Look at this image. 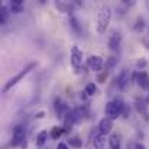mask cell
<instances>
[{"label": "cell", "instance_id": "15", "mask_svg": "<svg viewBox=\"0 0 149 149\" xmlns=\"http://www.w3.org/2000/svg\"><path fill=\"white\" fill-rule=\"evenodd\" d=\"M93 145H94V148L96 149H103L104 148V145H106V135L99 133L97 136H94V139H93Z\"/></svg>", "mask_w": 149, "mask_h": 149}, {"label": "cell", "instance_id": "6", "mask_svg": "<svg viewBox=\"0 0 149 149\" xmlns=\"http://www.w3.org/2000/svg\"><path fill=\"white\" fill-rule=\"evenodd\" d=\"M106 116L111 120H114L120 116V111H119V107H117L116 101H109L106 104Z\"/></svg>", "mask_w": 149, "mask_h": 149}, {"label": "cell", "instance_id": "16", "mask_svg": "<svg viewBox=\"0 0 149 149\" xmlns=\"http://www.w3.org/2000/svg\"><path fill=\"white\" fill-rule=\"evenodd\" d=\"M64 133H65V129H64V127L54 126V127L51 129V135H49V136L52 138V139H55V141H56V139H59V138H61Z\"/></svg>", "mask_w": 149, "mask_h": 149}, {"label": "cell", "instance_id": "5", "mask_svg": "<svg viewBox=\"0 0 149 149\" xmlns=\"http://www.w3.org/2000/svg\"><path fill=\"white\" fill-rule=\"evenodd\" d=\"M87 65H88L93 71L99 72V71L103 70V67H104V61H103V58L99 56V55H91V56L87 59Z\"/></svg>", "mask_w": 149, "mask_h": 149}, {"label": "cell", "instance_id": "22", "mask_svg": "<svg viewBox=\"0 0 149 149\" xmlns=\"http://www.w3.org/2000/svg\"><path fill=\"white\" fill-rule=\"evenodd\" d=\"M84 91H86L87 96H93V94L97 91V87H96L94 83H88V84L86 86V90H84Z\"/></svg>", "mask_w": 149, "mask_h": 149}, {"label": "cell", "instance_id": "25", "mask_svg": "<svg viewBox=\"0 0 149 149\" xmlns=\"http://www.w3.org/2000/svg\"><path fill=\"white\" fill-rule=\"evenodd\" d=\"M56 149H70V146H68L67 143H62V142H61V143L56 145Z\"/></svg>", "mask_w": 149, "mask_h": 149}, {"label": "cell", "instance_id": "13", "mask_svg": "<svg viewBox=\"0 0 149 149\" xmlns=\"http://www.w3.org/2000/svg\"><path fill=\"white\" fill-rule=\"evenodd\" d=\"M47 141H48V132H47V130H42V132H39V133L36 135L35 145H36L38 148H42V146L47 143Z\"/></svg>", "mask_w": 149, "mask_h": 149}, {"label": "cell", "instance_id": "26", "mask_svg": "<svg viewBox=\"0 0 149 149\" xmlns=\"http://www.w3.org/2000/svg\"><path fill=\"white\" fill-rule=\"evenodd\" d=\"M44 114H45L44 111H39V113L36 114V117H38V119H42V116H44Z\"/></svg>", "mask_w": 149, "mask_h": 149}, {"label": "cell", "instance_id": "14", "mask_svg": "<svg viewBox=\"0 0 149 149\" xmlns=\"http://www.w3.org/2000/svg\"><path fill=\"white\" fill-rule=\"evenodd\" d=\"M25 9L22 0H12L10 1V12L12 13H22Z\"/></svg>", "mask_w": 149, "mask_h": 149}, {"label": "cell", "instance_id": "24", "mask_svg": "<svg viewBox=\"0 0 149 149\" xmlns=\"http://www.w3.org/2000/svg\"><path fill=\"white\" fill-rule=\"evenodd\" d=\"M130 149H146L142 143H132L130 145Z\"/></svg>", "mask_w": 149, "mask_h": 149}, {"label": "cell", "instance_id": "3", "mask_svg": "<svg viewBox=\"0 0 149 149\" xmlns=\"http://www.w3.org/2000/svg\"><path fill=\"white\" fill-rule=\"evenodd\" d=\"M25 136H26V127L23 125H17L13 129V138H12V145L13 146H22V143L25 142Z\"/></svg>", "mask_w": 149, "mask_h": 149}, {"label": "cell", "instance_id": "20", "mask_svg": "<svg viewBox=\"0 0 149 149\" xmlns=\"http://www.w3.org/2000/svg\"><path fill=\"white\" fill-rule=\"evenodd\" d=\"M55 6L59 9V10H62V12H70V10H72V6L70 4V3H64V1H56L55 3Z\"/></svg>", "mask_w": 149, "mask_h": 149}, {"label": "cell", "instance_id": "1", "mask_svg": "<svg viewBox=\"0 0 149 149\" xmlns=\"http://www.w3.org/2000/svg\"><path fill=\"white\" fill-rule=\"evenodd\" d=\"M110 20H111V9H110V6L104 4L100 7L99 15H97V32L100 35L106 33V31L110 25Z\"/></svg>", "mask_w": 149, "mask_h": 149}, {"label": "cell", "instance_id": "19", "mask_svg": "<svg viewBox=\"0 0 149 149\" xmlns=\"http://www.w3.org/2000/svg\"><path fill=\"white\" fill-rule=\"evenodd\" d=\"M7 19H9V9L6 6H1V9H0V23L4 25L7 22Z\"/></svg>", "mask_w": 149, "mask_h": 149}, {"label": "cell", "instance_id": "2", "mask_svg": "<svg viewBox=\"0 0 149 149\" xmlns=\"http://www.w3.org/2000/svg\"><path fill=\"white\" fill-rule=\"evenodd\" d=\"M35 67H36V62H31V64H28V65H26L23 70H20V72H17L15 77H12V78H10V80L4 84L3 91L6 93V91H7V90H10L13 86H16V84H17V83H19V81H20V80H22V78H23L26 74H29V71H32Z\"/></svg>", "mask_w": 149, "mask_h": 149}, {"label": "cell", "instance_id": "8", "mask_svg": "<svg viewBox=\"0 0 149 149\" xmlns=\"http://www.w3.org/2000/svg\"><path fill=\"white\" fill-rule=\"evenodd\" d=\"M113 130V120L109 119V117H104L101 119L99 123V132L101 135H109L110 132Z\"/></svg>", "mask_w": 149, "mask_h": 149}, {"label": "cell", "instance_id": "9", "mask_svg": "<svg viewBox=\"0 0 149 149\" xmlns=\"http://www.w3.org/2000/svg\"><path fill=\"white\" fill-rule=\"evenodd\" d=\"M129 78H130L129 71L127 70H122L120 74L117 75V87H119V90H125L126 88V86L129 84Z\"/></svg>", "mask_w": 149, "mask_h": 149}, {"label": "cell", "instance_id": "17", "mask_svg": "<svg viewBox=\"0 0 149 149\" xmlns=\"http://www.w3.org/2000/svg\"><path fill=\"white\" fill-rule=\"evenodd\" d=\"M109 145L111 149H119L120 148V136L117 133H113L109 139Z\"/></svg>", "mask_w": 149, "mask_h": 149}, {"label": "cell", "instance_id": "18", "mask_svg": "<svg viewBox=\"0 0 149 149\" xmlns=\"http://www.w3.org/2000/svg\"><path fill=\"white\" fill-rule=\"evenodd\" d=\"M68 145H70L71 148H74V149H80L81 146H83V141H81L78 136H74V138H70Z\"/></svg>", "mask_w": 149, "mask_h": 149}, {"label": "cell", "instance_id": "7", "mask_svg": "<svg viewBox=\"0 0 149 149\" xmlns=\"http://www.w3.org/2000/svg\"><path fill=\"white\" fill-rule=\"evenodd\" d=\"M78 120V116H77V113H75V110H70L68 113H67V116L64 117V129H65V132H68L72 126H74V123Z\"/></svg>", "mask_w": 149, "mask_h": 149}, {"label": "cell", "instance_id": "23", "mask_svg": "<svg viewBox=\"0 0 149 149\" xmlns=\"http://www.w3.org/2000/svg\"><path fill=\"white\" fill-rule=\"evenodd\" d=\"M116 62H117L116 56H110V58H109V59L106 61V70H110V68H113Z\"/></svg>", "mask_w": 149, "mask_h": 149}, {"label": "cell", "instance_id": "10", "mask_svg": "<svg viewBox=\"0 0 149 149\" xmlns=\"http://www.w3.org/2000/svg\"><path fill=\"white\" fill-rule=\"evenodd\" d=\"M54 107H55L56 114H58V116H61L62 119H64V117L67 116V113L70 111V109L65 106V103H64L61 99H55V101H54Z\"/></svg>", "mask_w": 149, "mask_h": 149}, {"label": "cell", "instance_id": "4", "mask_svg": "<svg viewBox=\"0 0 149 149\" xmlns=\"http://www.w3.org/2000/svg\"><path fill=\"white\" fill-rule=\"evenodd\" d=\"M71 65L78 70L83 65V52L80 51L78 47H72L71 48Z\"/></svg>", "mask_w": 149, "mask_h": 149}, {"label": "cell", "instance_id": "11", "mask_svg": "<svg viewBox=\"0 0 149 149\" xmlns=\"http://www.w3.org/2000/svg\"><path fill=\"white\" fill-rule=\"evenodd\" d=\"M136 83H138V86H139L141 88L149 90V75H148V72H145V71H139L138 75H136Z\"/></svg>", "mask_w": 149, "mask_h": 149}, {"label": "cell", "instance_id": "21", "mask_svg": "<svg viewBox=\"0 0 149 149\" xmlns=\"http://www.w3.org/2000/svg\"><path fill=\"white\" fill-rule=\"evenodd\" d=\"M70 25H71V28L77 32V33H80L81 32V28H80V23H78V20L74 17V16H71L70 17Z\"/></svg>", "mask_w": 149, "mask_h": 149}, {"label": "cell", "instance_id": "12", "mask_svg": "<svg viewBox=\"0 0 149 149\" xmlns=\"http://www.w3.org/2000/svg\"><path fill=\"white\" fill-rule=\"evenodd\" d=\"M120 41H122L120 33L113 32V33H111V36L109 38V48H110L111 51H117L119 49V47H120Z\"/></svg>", "mask_w": 149, "mask_h": 149}]
</instances>
